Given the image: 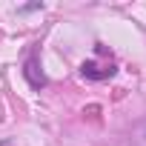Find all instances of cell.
<instances>
[{
	"label": "cell",
	"mask_w": 146,
	"mask_h": 146,
	"mask_svg": "<svg viewBox=\"0 0 146 146\" xmlns=\"http://www.w3.org/2000/svg\"><path fill=\"white\" fill-rule=\"evenodd\" d=\"M115 63H98V60H83L80 63V75L86 80H109L115 75Z\"/></svg>",
	"instance_id": "2"
},
{
	"label": "cell",
	"mask_w": 146,
	"mask_h": 146,
	"mask_svg": "<svg viewBox=\"0 0 146 146\" xmlns=\"http://www.w3.org/2000/svg\"><path fill=\"white\" fill-rule=\"evenodd\" d=\"M23 78L29 80L32 89H43L46 86V75L40 69V52H37V46H32L29 54H26V60H23Z\"/></svg>",
	"instance_id": "1"
},
{
	"label": "cell",
	"mask_w": 146,
	"mask_h": 146,
	"mask_svg": "<svg viewBox=\"0 0 146 146\" xmlns=\"http://www.w3.org/2000/svg\"><path fill=\"white\" fill-rule=\"evenodd\" d=\"M129 146H146V117L135 123V129L129 132Z\"/></svg>",
	"instance_id": "3"
}]
</instances>
